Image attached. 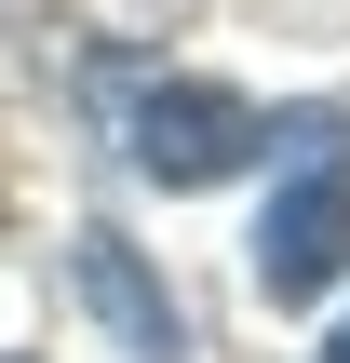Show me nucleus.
<instances>
[{
  "instance_id": "4",
  "label": "nucleus",
  "mask_w": 350,
  "mask_h": 363,
  "mask_svg": "<svg viewBox=\"0 0 350 363\" xmlns=\"http://www.w3.org/2000/svg\"><path fill=\"white\" fill-rule=\"evenodd\" d=\"M324 363H350V310H337V337H324Z\"/></svg>"
},
{
  "instance_id": "3",
  "label": "nucleus",
  "mask_w": 350,
  "mask_h": 363,
  "mask_svg": "<svg viewBox=\"0 0 350 363\" xmlns=\"http://www.w3.org/2000/svg\"><path fill=\"white\" fill-rule=\"evenodd\" d=\"M67 283H81V310L108 323V350H121V363H189V310L162 296V269H148L108 216L67 229Z\"/></svg>"
},
{
  "instance_id": "1",
  "label": "nucleus",
  "mask_w": 350,
  "mask_h": 363,
  "mask_svg": "<svg viewBox=\"0 0 350 363\" xmlns=\"http://www.w3.org/2000/svg\"><path fill=\"white\" fill-rule=\"evenodd\" d=\"M256 148H270V121L229 81H148V94H121V162L148 189H229Z\"/></svg>"
},
{
  "instance_id": "2",
  "label": "nucleus",
  "mask_w": 350,
  "mask_h": 363,
  "mask_svg": "<svg viewBox=\"0 0 350 363\" xmlns=\"http://www.w3.org/2000/svg\"><path fill=\"white\" fill-rule=\"evenodd\" d=\"M350 283V162H297L283 189H270V216H256V296L270 310H324Z\"/></svg>"
}]
</instances>
